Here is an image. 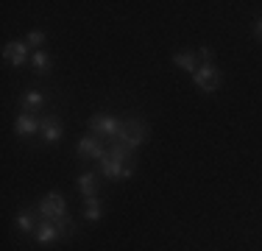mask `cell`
<instances>
[{"mask_svg":"<svg viewBox=\"0 0 262 251\" xmlns=\"http://www.w3.org/2000/svg\"><path fill=\"white\" fill-rule=\"evenodd\" d=\"M123 131V120L117 115H109V112H95V115L90 117V134L101 137L103 142H112L117 140Z\"/></svg>","mask_w":262,"mask_h":251,"instance_id":"cell-1","label":"cell"},{"mask_svg":"<svg viewBox=\"0 0 262 251\" xmlns=\"http://www.w3.org/2000/svg\"><path fill=\"white\" fill-rule=\"evenodd\" d=\"M34 210L39 212L42 221L59 223V221H64V218H67V201H64L61 193H48L45 198H39V204H36Z\"/></svg>","mask_w":262,"mask_h":251,"instance_id":"cell-2","label":"cell"},{"mask_svg":"<svg viewBox=\"0 0 262 251\" xmlns=\"http://www.w3.org/2000/svg\"><path fill=\"white\" fill-rule=\"evenodd\" d=\"M145 140H148V126L142 123L140 117H128V120H123V131H120V137H117V142H123L131 154H137V148H140Z\"/></svg>","mask_w":262,"mask_h":251,"instance_id":"cell-3","label":"cell"},{"mask_svg":"<svg viewBox=\"0 0 262 251\" xmlns=\"http://www.w3.org/2000/svg\"><path fill=\"white\" fill-rule=\"evenodd\" d=\"M192 84L204 92H217L223 87V73L217 65H198V70L190 75Z\"/></svg>","mask_w":262,"mask_h":251,"instance_id":"cell-4","label":"cell"},{"mask_svg":"<svg viewBox=\"0 0 262 251\" xmlns=\"http://www.w3.org/2000/svg\"><path fill=\"white\" fill-rule=\"evenodd\" d=\"M31 53H34V50L28 48L26 39H9L3 45V61H6V65H11V67H17V70L26 67L31 61Z\"/></svg>","mask_w":262,"mask_h":251,"instance_id":"cell-5","label":"cell"},{"mask_svg":"<svg viewBox=\"0 0 262 251\" xmlns=\"http://www.w3.org/2000/svg\"><path fill=\"white\" fill-rule=\"evenodd\" d=\"M106 151H109V142H103L101 137H95V134H84L78 140V145H76V156H81V159L101 162L103 156H106Z\"/></svg>","mask_w":262,"mask_h":251,"instance_id":"cell-6","label":"cell"},{"mask_svg":"<svg viewBox=\"0 0 262 251\" xmlns=\"http://www.w3.org/2000/svg\"><path fill=\"white\" fill-rule=\"evenodd\" d=\"M42 131V117L31 115V112H17L14 117V134L17 137H34Z\"/></svg>","mask_w":262,"mask_h":251,"instance_id":"cell-7","label":"cell"},{"mask_svg":"<svg viewBox=\"0 0 262 251\" xmlns=\"http://www.w3.org/2000/svg\"><path fill=\"white\" fill-rule=\"evenodd\" d=\"M42 142H45V145H56V142L61 140V137H64V126H61V120L56 115H45L42 117Z\"/></svg>","mask_w":262,"mask_h":251,"instance_id":"cell-8","label":"cell"},{"mask_svg":"<svg viewBox=\"0 0 262 251\" xmlns=\"http://www.w3.org/2000/svg\"><path fill=\"white\" fill-rule=\"evenodd\" d=\"M48 103V92L45 90H26L20 98V112H31V115H36L39 109H45Z\"/></svg>","mask_w":262,"mask_h":251,"instance_id":"cell-9","label":"cell"},{"mask_svg":"<svg viewBox=\"0 0 262 251\" xmlns=\"http://www.w3.org/2000/svg\"><path fill=\"white\" fill-rule=\"evenodd\" d=\"M59 237H64L59 226H56L53 221H42L39 218V226H36V232H34V243H39V246H51V243L59 240Z\"/></svg>","mask_w":262,"mask_h":251,"instance_id":"cell-10","label":"cell"},{"mask_svg":"<svg viewBox=\"0 0 262 251\" xmlns=\"http://www.w3.org/2000/svg\"><path fill=\"white\" fill-rule=\"evenodd\" d=\"M36 226H39V212L36 210H23L20 215L14 218V229L20 232V235H26V237H34Z\"/></svg>","mask_w":262,"mask_h":251,"instance_id":"cell-11","label":"cell"},{"mask_svg":"<svg viewBox=\"0 0 262 251\" xmlns=\"http://www.w3.org/2000/svg\"><path fill=\"white\" fill-rule=\"evenodd\" d=\"M76 184H78V196L81 198H90V196H95V193H98L101 181H98V173L95 171H84V173H78Z\"/></svg>","mask_w":262,"mask_h":251,"instance_id":"cell-12","label":"cell"},{"mask_svg":"<svg viewBox=\"0 0 262 251\" xmlns=\"http://www.w3.org/2000/svg\"><path fill=\"white\" fill-rule=\"evenodd\" d=\"M103 212H106V206H103V198H98V196H90V198H84V221H90V223H98L103 218Z\"/></svg>","mask_w":262,"mask_h":251,"instance_id":"cell-13","label":"cell"},{"mask_svg":"<svg viewBox=\"0 0 262 251\" xmlns=\"http://www.w3.org/2000/svg\"><path fill=\"white\" fill-rule=\"evenodd\" d=\"M173 65L176 67H182L184 73H195L198 70V65H201V61H198V53L195 50H179V53H173Z\"/></svg>","mask_w":262,"mask_h":251,"instance_id":"cell-14","label":"cell"},{"mask_svg":"<svg viewBox=\"0 0 262 251\" xmlns=\"http://www.w3.org/2000/svg\"><path fill=\"white\" fill-rule=\"evenodd\" d=\"M51 56H48V50H34L31 53V67H34V73L36 75H48L51 73Z\"/></svg>","mask_w":262,"mask_h":251,"instance_id":"cell-15","label":"cell"},{"mask_svg":"<svg viewBox=\"0 0 262 251\" xmlns=\"http://www.w3.org/2000/svg\"><path fill=\"white\" fill-rule=\"evenodd\" d=\"M28 48L31 50H45V42H48V34L45 31H31V34L26 36Z\"/></svg>","mask_w":262,"mask_h":251,"instance_id":"cell-16","label":"cell"},{"mask_svg":"<svg viewBox=\"0 0 262 251\" xmlns=\"http://www.w3.org/2000/svg\"><path fill=\"white\" fill-rule=\"evenodd\" d=\"M195 53H198V61H201V65H215V61H212V48L209 45H201Z\"/></svg>","mask_w":262,"mask_h":251,"instance_id":"cell-17","label":"cell"},{"mask_svg":"<svg viewBox=\"0 0 262 251\" xmlns=\"http://www.w3.org/2000/svg\"><path fill=\"white\" fill-rule=\"evenodd\" d=\"M254 36H259V39H262V20L254 23Z\"/></svg>","mask_w":262,"mask_h":251,"instance_id":"cell-18","label":"cell"}]
</instances>
